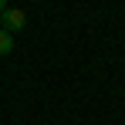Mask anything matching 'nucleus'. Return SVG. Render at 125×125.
<instances>
[{"instance_id":"1","label":"nucleus","mask_w":125,"mask_h":125,"mask_svg":"<svg viewBox=\"0 0 125 125\" xmlns=\"http://www.w3.org/2000/svg\"><path fill=\"white\" fill-rule=\"evenodd\" d=\"M0 17H3V31H10V34H17V31L27 27V14H24L21 7H7Z\"/></svg>"},{"instance_id":"2","label":"nucleus","mask_w":125,"mask_h":125,"mask_svg":"<svg viewBox=\"0 0 125 125\" xmlns=\"http://www.w3.org/2000/svg\"><path fill=\"white\" fill-rule=\"evenodd\" d=\"M10 51H14V34H10V31H3V27H0V58H7V54H10Z\"/></svg>"},{"instance_id":"3","label":"nucleus","mask_w":125,"mask_h":125,"mask_svg":"<svg viewBox=\"0 0 125 125\" xmlns=\"http://www.w3.org/2000/svg\"><path fill=\"white\" fill-rule=\"evenodd\" d=\"M3 10H7V0H0V14H3Z\"/></svg>"},{"instance_id":"4","label":"nucleus","mask_w":125,"mask_h":125,"mask_svg":"<svg viewBox=\"0 0 125 125\" xmlns=\"http://www.w3.org/2000/svg\"><path fill=\"white\" fill-rule=\"evenodd\" d=\"M37 3H41V0H37Z\"/></svg>"}]
</instances>
